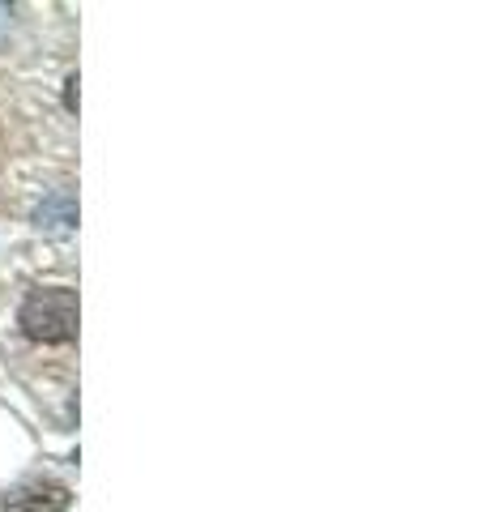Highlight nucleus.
<instances>
[{"label":"nucleus","mask_w":486,"mask_h":512,"mask_svg":"<svg viewBox=\"0 0 486 512\" xmlns=\"http://www.w3.org/2000/svg\"><path fill=\"white\" fill-rule=\"evenodd\" d=\"M18 325L30 342L64 346L77 338V291L69 286H39L18 308Z\"/></svg>","instance_id":"nucleus-1"},{"label":"nucleus","mask_w":486,"mask_h":512,"mask_svg":"<svg viewBox=\"0 0 486 512\" xmlns=\"http://www.w3.org/2000/svg\"><path fill=\"white\" fill-rule=\"evenodd\" d=\"M73 495L56 483H30L5 495V512H64Z\"/></svg>","instance_id":"nucleus-2"},{"label":"nucleus","mask_w":486,"mask_h":512,"mask_svg":"<svg viewBox=\"0 0 486 512\" xmlns=\"http://www.w3.org/2000/svg\"><path fill=\"white\" fill-rule=\"evenodd\" d=\"M35 227L47 231V235H64V231L77 227V197L69 188H56V192H47V197L39 201Z\"/></svg>","instance_id":"nucleus-3"}]
</instances>
